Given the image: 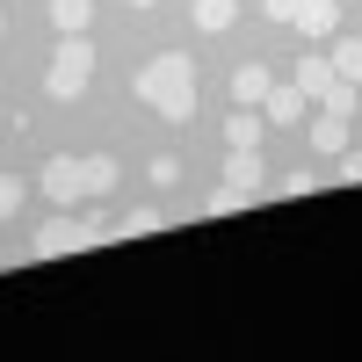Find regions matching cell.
<instances>
[{"instance_id":"cell-8","label":"cell","mask_w":362,"mask_h":362,"mask_svg":"<svg viewBox=\"0 0 362 362\" xmlns=\"http://www.w3.org/2000/svg\"><path fill=\"white\" fill-rule=\"evenodd\" d=\"M312 145H319L326 160H341V153H348V116L319 102V116H312Z\"/></svg>"},{"instance_id":"cell-10","label":"cell","mask_w":362,"mask_h":362,"mask_svg":"<svg viewBox=\"0 0 362 362\" xmlns=\"http://www.w3.org/2000/svg\"><path fill=\"white\" fill-rule=\"evenodd\" d=\"M268 87H276V80H268L261 66H239V73H232V109H261Z\"/></svg>"},{"instance_id":"cell-20","label":"cell","mask_w":362,"mask_h":362,"mask_svg":"<svg viewBox=\"0 0 362 362\" xmlns=\"http://www.w3.org/2000/svg\"><path fill=\"white\" fill-rule=\"evenodd\" d=\"M334 181H362V145H355V153H341V167H334Z\"/></svg>"},{"instance_id":"cell-17","label":"cell","mask_w":362,"mask_h":362,"mask_svg":"<svg viewBox=\"0 0 362 362\" xmlns=\"http://www.w3.org/2000/svg\"><path fill=\"white\" fill-rule=\"evenodd\" d=\"M109 232H116V225L102 218V210H87V218H80V247H102V239H109Z\"/></svg>"},{"instance_id":"cell-9","label":"cell","mask_w":362,"mask_h":362,"mask_svg":"<svg viewBox=\"0 0 362 362\" xmlns=\"http://www.w3.org/2000/svg\"><path fill=\"white\" fill-rule=\"evenodd\" d=\"M305 37H334L341 29V0H297V15H290Z\"/></svg>"},{"instance_id":"cell-4","label":"cell","mask_w":362,"mask_h":362,"mask_svg":"<svg viewBox=\"0 0 362 362\" xmlns=\"http://www.w3.org/2000/svg\"><path fill=\"white\" fill-rule=\"evenodd\" d=\"M261 181H268V160H261V145H225V189L254 196Z\"/></svg>"},{"instance_id":"cell-15","label":"cell","mask_w":362,"mask_h":362,"mask_svg":"<svg viewBox=\"0 0 362 362\" xmlns=\"http://www.w3.org/2000/svg\"><path fill=\"white\" fill-rule=\"evenodd\" d=\"M116 189V160H87V196H109Z\"/></svg>"},{"instance_id":"cell-11","label":"cell","mask_w":362,"mask_h":362,"mask_svg":"<svg viewBox=\"0 0 362 362\" xmlns=\"http://www.w3.org/2000/svg\"><path fill=\"white\" fill-rule=\"evenodd\" d=\"M261 131H268L261 109H232V116H225V145H261Z\"/></svg>"},{"instance_id":"cell-19","label":"cell","mask_w":362,"mask_h":362,"mask_svg":"<svg viewBox=\"0 0 362 362\" xmlns=\"http://www.w3.org/2000/svg\"><path fill=\"white\" fill-rule=\"evenodd\" d=\"M15 210H22V181L0 174V218H15Z\"/></svg>"},{"instance_id":"cell-16","label":"cell","mask_w":362,"mask_h":362,"mask_svg":"<svg viewBox=\"0 0 362 362\" xmlns=\"http://www.w3.org/2000/svg\"><path fill=\"white\" fill-rule=\"evenodd\" d=\"M160 225H167V218H160V210H153V203H138V210H131V218H124V232H131V239H145V232H160Z\"/></svg>"},{"instance_id":"cell-7","label":"cell","mask_w":362,"mask_h":362,"mask_svg":"<svg viewBox=\"0 0 362 362\" xmlns=\"http://www.w3.org/2000/svg\"><path fill=\"white\" fill-rule=\"evenodd\" d=\"M305 109H319V102H312L305 87H297V80L268 87V102H261V116H268V124H297V116H305Z\"/></svg>"},{"instance_id":"cell-14","label":"cell","mask_w":362,"mask_h":362,"mask_svg":"<svg viewBox=\"0 0 362 362\" xmlns=\"http://www.w3.org/2000/svg\"><path fill=\"white\" fill-rule=\"evenodd\" d=\"M239 0H196V29H232Z\"/></svg>"},{"instance_id":"cell-13","label":"cell","mask_w":362,"mask_h":362,"mask_svg":"<svg viewBox=\"0 0 362 362\" xmlns=\"http://www.w3.org/2000/svg\"><path fill=\"white\" fill-rule=\"evenodd\" d=\"M326 58H334V73H341L348 87H362V37H341V44L326 51Z\"/></svg>"},{"instance_id":"cell-6","label":"cell","mask_w":362,"mask_h":362,"mask_svg":"<svg viewBox=\"0 0 362 362\" xmlns=\"http://www.w3.org/2000/svg\"><path fill=\"white\" fill-rule=\"evenodd\" d=\"M297 87H305L312 102H326V95H334V87H341L334 58H326V51H305V58H297Z\"/></svg>"},{"instance_id":"cell-2","label":"cell","mask_w":362,"mask_h":362,"mask_svg":"<svg viewBox=\"0 0 362 362\" xmlns=\"http://www.w3.org/2000/svg\"><path fill=\"white\" fill-rule=\"evenodd\" d=\"M87 73H95V44H87V37H58L51 66H44V95L51 102H80L87 95Z\"/></svg>"},{"instance_id":"cell-22","label":"cell","mask_w":362,"mask_h":362,"mask_svg":"<svg viewBox=\"0 0 362 362\" xmlns=\"http://www.w3.org/2000/svg\"><path fill=\"white\" fill-rule=\"evenodd\" d=\"M131 8H153V0H131Z\"/></svg>"},{"instance_id":"cell-1","label":"cell","mask_w":362,"mask_h":362,"mask_svg":"<svg viewBox=\"0 0 362 362\" xmlns=\"http://www.w3.org/2000/svg\"><path fill=\"white\" fill-rule=\"evenodd\" d=\"M138 102L153 116H167V124H189V116H196V66L181 51H160L153 66L138 73Z\"/></svg>"},{"instance_id":"cell-3","label":"cell","mask_w":362,"mask_h":362,"mask_svg":"<svg viewBox=\"0 0 362 362\" xmlns=\"http://www.w3.org/2000/svg\"><path fill=\"white\" fill-rule=\"evenodd\" d=\"M37 189L58 203V210H73L80 196H87V160H44V174H37Z\"/></svg>"},{"instance_id":"cell-23","label":"cell","mask_w":362,"mask_h":362,"mask_svg":"<svg viewBox=\"0 0 362 362\" xmlns=\"http://www.w3.org/2000/svg\"><path fill=\"white\" fill-rule=\"evenodd\" d=\"M0 37H8V15H0Z\"/></svg>"},{"instance_id":"cell-5","label":"cell","mask_w":362,"mask_h":362,"mask_svg":"<svg viewBox=\"0 0 362 362\" xmlns=\"http://www.w3.org/2000/svg\"><path fill=\"white\" fill-rule=\"evenodd\" d=\"M73 247H80V218H73V210H58V218L37 225V239H29L37 261H58V254H73Z\"/></svg>"},{"instance_id":"cell-21","label":"cell","mask_w":362,"mask_h":362,"mask_svg":"<svg viewBox=\"0 0 362 362\" xmlns=\"http://www.w3.org/2000/svg\"><path fill=\"white\" fill-rule=\"evenodd\" d=\"M261 15H276V22H290V15H297V0H261Z\"/></svg>"},{"instance_id":"cell-12","label":"cell","mask_w":362,"mask_h":362,"mask_svg":"<svg viewBox=\"0 0 362 362\" xmlns=\"http://www.w3.org/2000/svg\"><path fill=\"white\" fill-rule=\"evenodd\" d=\"M87 15H95V0H51V29L58 37H80Z\"/></svg>"},{"instance_id":"cell-18","label":"cell","mask_w":362,"mask_h":362,"mask_svg":"<svg viewBox=\"0 0 362 362\" xmlns=\"http://www.w3.org/2000/svg\"><path fill=\"white\" fill-rule=\"evenodd\" d=\"M145 174H153V189H174V181H181V160H167V153H160Z\"/></svg>"}]
</instances>
